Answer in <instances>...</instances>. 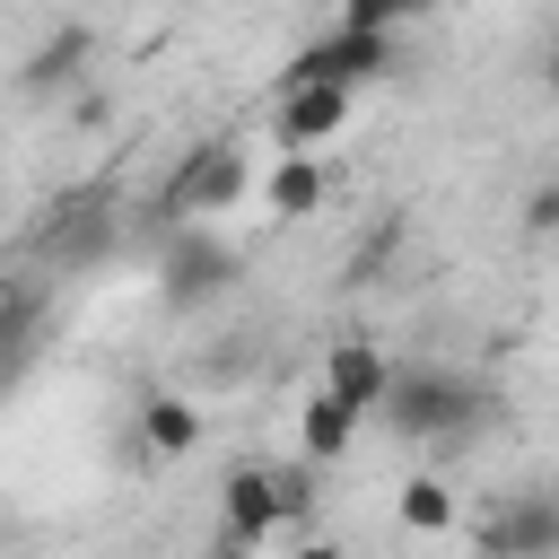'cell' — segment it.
<instances>
[{
  "instance_id": "obj_10",
  "label": "cell",
  "mask_w": 559,
  "mask_h": 559,
  "mask_svg": "<svg viewBox=\"0 0 559 559\" xmlns=\"http://www.w3.org/2000/svg\"><path fill=\"white\" fill-rule=\"evenodd\" d=\"M559 542V498H515L480 515V550H550Z\"/></svg>"
},
{
  "instance_id": "obj_6",
  "label": "cell",
  "mask_w": 559,
  "mask_h": 559,
  "mask_svg": "<svg viewBox=\"0 0 559 559\" xmlns=\"http://www.w3.org/2000/svg\"><path fill=\"white\" fill-rule=\"evenodd\" d=\"M323 201H332V175H323V157H314V148H280V157L262 166V210H271L280 227L314 218Z\"/></svg>"
},
{
  "instance_id": "obj_1",
  "label": "cell",
  "mask_w": 559,
  "mask_h": 559,
  "mask_svg": "<svg viewBox=\"0 0 559 559\" xmlns=\"http://www.w3.org/2000/svg\"><path fill=\"white\" fill-rule=\"evenodd\" d=\"M314 507V472H280V463H245V472H227V489H218V542L227 550H271L297 515Z\"/></svg>"
},
{
  "instance_id": "obj_3",
  "label": "cell",
  "mask_w": 559,
  "mask_h": 559,
  "mask_svg": "<svg viewBox=\"0 0 559 559\" xmlns=\"http://www.w3.org/2000/svg\"><path fill=\"white\" fill-rule=\"evenodd\" d=\"M393 61H402V35H393V26H349V17H341L323 44L288 52L280 79H349V87H367V79H393Z\"/></svg>"
},
{
  "instance_id": "obj_11",
  "label": "cell",
  "mask_w": 559,
  "mask_h": 559,
  "mask_svg": "<svg viewBox=\"0 0 559 559\" xmlns=\"http://www.w3.org/2000/svg\"><path fill=\"white\" fill-rule=\"evenodd\" d=\"M393 524H402V533H428V542L454 533V489H445L437 472H411V480L393 489Z\"/></svg>"
},
{
  "instance_id": "obj_14",
  "label": "cell",
  "mask_w": 559,
  "mask_h": 559,
  "mask_svg": "<svg viewBox=\"0 0 559 559\" xmlns=\"http://www.w3.org/2000/svg\"><path fill=\"white\" fill-rule=\"evenodd\" d=\"M559 227V183H533L524 192V236H550Z\"/></svg>"
},
{
  "instance_id": "obj_5",
  "label": "cell",
  "mask_w": 559,
  "mask_h": 559,
  "mask_svg": "<svg viewBox=\"0 0 559 559\" xmlns=\"http://www.w3.org/2000/svg\"><path fill=\"white\" fill-rule=\"evenodd\" d=\"M236 201H245V157H236V140L192 148L183 175H175V192H166V210H183V218H218V210H236Z\"/></svg>"
},
{
  "instance_id": "obj_4",
  "label": "cell",
  "mask_w": 559,
  "mask_h": 559,
  "mask_svg": "<svg viewBox=\"0 0 559 559\" xmlns=\"http://www.w3.org/2000/svg\"><path fill=\"white\" fill-rule=\"evenodd\" d=\"M358 114V87L349 79H280V105H271V140L280 148H323L341 140Z\"/></svg>"
},
{
  "instance_id": "obj_7",
  "label": "cell",
  "mask_w": 559,
  "mask_h": 559,
  "mask_svg": "<svg viewBox=\"0 0 559 559\" xmlns=\"http://www.w3.org/2000/svg\"><path fill=\"white\" fill-rule=\"evenodd\" d=\"M323 384H332L349 411H367V419H376V411H384V393H393V358H384L376 341H332V349H323Z\"/></svg>"
},
{
  "instance_id": "obj_2",
  "label": "cell",
  "mask_w": 559,
  "mask_h": 559,
  "mask_svg": "<svg viewBox=\"0 0 559 559\" xmlns=\"http://www.w3.org/2000/svg\"><path fill=\"white\" fill-rule=\"evenodd\" d=\"M376 419L402 428V437H463L480 419V384L454 376V367H393V393H384Z\"/></svg>"
},
{
  "instance_id": "obj_8",
  "label": "cell",
  "mask_w": 559,
  "mask_h": 559,
  "mask_svg": "<svg viewBox=\"0 0 559 559\" xmlns=\"http://www.w3.org/2000/svg\"><path fill=\"white\" fill-rule=\"evenodd\" d=\"M358 428H367V411H349L332 384H314V393L297 402V454H306V463H341Z\"/></svg>"
},
{
  "instance_id": "obj_13",
  "label": "cell",
  "mask_w": 559,
  "mask_h": 559,
  "mask_svg": "<svg viewBox=\"0 0 559 559\" xmlns=\"http://www.w3.org/2000/svg\"><path fill=\"white\" fill-rule=\"evenodd\" d=\"M96 245H105V210H96V201H79V218H61V227H52V253H96Z\"/></svg>"
},
{
  "instance_id": "obj_15",
  "label": "cell",
  "mask_w": 559,
  "mask_h": 559,
  "mask_svg": "<svg viewBox=\"0 0 559 559\" xmlns=\"http://www.w3.org/2000/svg\"><path fill=\"white\" fill-rule=\"evenodd\" d=\"M542 79H550V96H559V44H550V61H542Z\"/></svg>"
},
{
  "instance_id": "obj_12",
  "label": "cell",
  "mask_w": 559,
  "mask_h": 559,
  "mask_svg": "<svg viewBox=\"0 0 559 559\" xmlns=\"http://www.w3.org/2000/svg\"><path fill=\"white\" fill-rule=\"evenodd\" d=\"M428 9H437V0H341V17H349V26H393V35H402V26H419Z\"/></svg>"
},
{
  "instance_id": "obj_9",
  "label": "cell",
  "mask_w": 559,
  "mask_h": 559,
  "mask_svg": "<svg viewBox=\"0 0 559 559\" xmlns=\"http://www.w3.org/2000/svg\"><path fill=\"white\" fill-rule=\"evenodd\" d=\"M201 437H210L201 402H183V393H148V402H140V445H148L157 463H183V454H201Z\"/></svg>"
}]
</instances>
